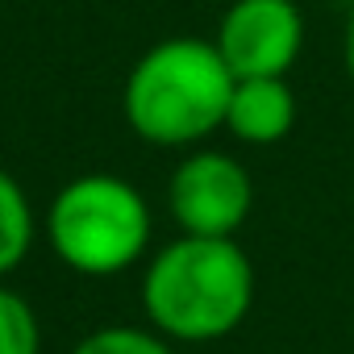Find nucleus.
I'll use <instances>...</instances> for the list:
<instances>
[{
    "label": "nucleus",
    "instance_id": "f257e3e1",
    "mask_svg": "<svg viewBox=\"0 0 354 354\" xmlns=\"http://www.w3.org/2000/svg\"><path fill=\"white\" fill-rule=\"evenodd\" d=\"M254 304V263L238 238L180 234L142 271V308L167 342L205 346L230 337Z\"/></svg>",
    "mask_w": 354,
    "mask_h": 354
},
{
    "label": "nucleus",
    "instance_id": "f03ea898",
    "mask_svg": "<svg viewBox=\"0 0 354 354\" xmlns=\"http://www.w3.org/2000/svg\"><path fill=\"white\" fill-rule=\"evenodd\" d=\"M234 84L238 80L213 38H162L129 67L121 113L125 125L150 146H201L209 133L225 129Z\"/></svg>",
    "mask_w": 354,
    "mask_h": 354
},
{
    "label": "nucleus",
    "instance_id": "7ed1b4c3",
    "mask_svg": "<svg viewBox=\"0 0 354 354\" xmlns=\"http://www.w3.org/2000/svg\"><path fill=\"white\" fill-rule=\"evenodd\" d=\"M146 196L109 171H84L67 180L46 213V238L59 263L84 279H109L142 263L150 250Z\"/></svg>",
    "mask_w": 354,
    "mask_h": 354
},
{
    "label": "nucleus",
    "instance_id": "20e7f679",
    "mask_svg": "<svg viewBox=\"0 0 354 354\" xmlns=\"http://www.w3.org/2000/svg\"><path fill=\"white\" fill-rule=\"evenodd\" d=\"M167 209L184 234L238 238L254 209L250 171L225 150H192L167 180Z\"/></svg>",
    "mask_w": 354,
    "mask_h": 354
},
{
    "label": "nucleus",
    "instance_id": "39448f33",
    "mask_svg": "<svg viewBox=\"0 0 354 354\" xmlns=\"http://www.w3.org/2000/svg\"><path fill=\"white\" fill-rule=\"evenodd\" d=\"M213 42L234 80L288 75L304 50V13L296 0H234Z\"/></svg>",
    "mask_w": 354,
    "mask_h": 354
},
{
    "label": "nucleus",
    "instance_id": "423d86ee",
    "mask_svg": "<svg viewBox=\"0 0 354 354\" xmlns=\"http://www.w3.org/2000/svg\"><path fill=\"white\" fill-rule=\"evenodd\" d=\"M296 125V92L288 88V75H263V80H238L225 129L246 146H275Z\"/></svg>",
    "mask_w": 354,
    "mask_h": 354
},
{
    "label": "nucleus",
    "instance_id": "0eeeda50",
    "mask_svg": "<svg viewBox=\"0 0 354 354\" xmlns=\"http://www.w3.org/2000/svg\"><path fill=\"white\" fill-rule=\"evenodd\" d=\"M34 238H38L34 205L17 184V175L9 167H0V279H9L26 263Z\"/></svg>",
    "mask_w": 354,
    "mask_h": 354
},
{
    "label": "nucleus",
    "instance_id": "6e6552de",
    "mask_svg": "<svg viewBox=\"0 0 354 354\" xmlns=\"http://www.w3.org/2000/svg\"><path fill=\"white\" fill-rule=\"evenodd\" d=\"M42 350V325L34 304L0 279V354H38Z\"/></svg>",
    "mask_w": 354,
    "mask_h": 354
},
{
    "label": "nucleus",
    "instance_id": "1a4fd4ad",
    "mask_svg": "<svg viewBox=\"0 0 354 354\" xmlns=\"http://www.w3.org/2000/svg\"><path fill=\"white\" fill-rule=\"evenodd\" d=\"M71 354H175L171 342L158 329H142V325H104L84 333Z\"/></svg>",
    "mask_w": 354,
    "mask_h": 354
},
{
    "label": "nucleus",
    "instance_id": "9d476101",
    "mask_svg": "<svg viewBox=\"0 0 354 354\" xmlns=\"http://www.w3.org/2000/svg\"><path fill=\"white\" fill-rule=\"evenodd\" d=\"M342 59H346V75H350V84H354V9H350V17H346V38H342Z\"/></svg>",
    "mask_w": 354,
    "mask_h": 354
}]
</instances>
